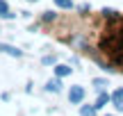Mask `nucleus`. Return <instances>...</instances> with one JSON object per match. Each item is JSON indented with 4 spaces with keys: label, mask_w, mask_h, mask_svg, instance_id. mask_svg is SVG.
<instances>
[{
    "label": "nucleus",
    "mask_w": 123,
    "mask_h": 116,
    "mask_svg": "<svg viewBox=\"0 0 123 116\" xmlns=\"http://www.w3.org/2000/svg\"><path fill=\"white\" fill-rule=\"evenodd\" d=\"M0 18H14V14L9 12V5L5 0H0Z\"/></svg>",
    "instance_id": "obj_4"
},
{
    "label": "nucleus",
    "mask_w": 123,
    "mask_h": 116,
    "mask_svg": "<svg viewBox=\"0 0 123 116\" xmlns=\"http://www.w3.org/2000/svg\"><path fill=\"white\" fill-rule=\"evenodd\" d=\"M55 62V57H53V55H48V57H43V64H53Z\"/></svg>",
    "instance_id": "obj_13"
},
{
    "label": "nucleus",
    "mask_w": 123,
    "mask_h": 116,
    "mask_svg": "<svg viewBox=\"0 0 123 116\" xmlns=\"http://www.w3.org/2000/svg\"><path fill=\"white\" fill-rule=\"evenodd\" d=\"M68 100H71L73 105H80V103L84 100V89H82V87H78V84L71 87V91H68Z\"/></svg>",
    "instance_id": "obj_1"
},
{
    "label": "nucleus",
    "mask_w": 123,
    "mask_h": 116,
    "mask_svg": "<svg viewBox=\"0 0 123 116\" xmlns=\"http://www.w3.org/2000/svg\"><path fill=\"white\" fill-rule=\"evenodd\" d=\"M112 100H114V107H116V112H123V96H121V91H116V93L112 96Z\"/></svg>",
    "instance_id": "obj_7"
},
{
    "label": "nucleus",
    "mask_w": 123,
    "mask_h": 116,
    "mask_svg": "<svg viewBox=\"0 0 123 116\" xmlns=\"http://www.w3.org/2000/svg\"><path fill=\"white\" fill-rule=\"evenodd\" d=\"M55 5L62 7V9H73V2L71 0H55Z\"/></svg>",
    "instance_id": "obj_9"
},
{
    "label": "nucleus",
    "mask_w": 123,
    "mask_h": 116,
    "mask_svg": "<svg viewBox=\"0 0 123 116\" xmlns=\"http://www.w3.org/2000/svg\"><path fill=\"white\" fill-rule=\"evenodd\" d=\"M43 21H55V14L53 12H46L43 14Z\"/></svg>",
    "instance_id": "obj_11"
},
{
    "label": "nucleus",
    "mask_w": 123,
    "mask_h": 116,
    "mask_svg": "<svg viewBox=\"0 0 123 116\" xmlns=\"http://www.w3.org/2000/svg\"><path fill=\"white\" fill-rule=\"evenodd\" d=\"M119 91H121V96H123V89H119Z\"/></svg>",
    "instance_id": "obj_15"
},
{
    "label": "nucleus",
    "mask_w": 123,
    "mask_h": 116,
    "mask_svg": "<svg viewBox=\"0 0 123 116\" xmlns=\"http://www.w3.org/2000/svg\"><path fill=\"white\" fill-rule=\"evenodd\" d=\"M80 114L82 116H96V107H89V105H84V107H80Z\"/></svg>",
    "instance_id": "obj_8"
},
{
    "label": "nucleus",
    "mask_w": 123,
    "mask_h": 116,
    "mask_svg": "<svg viewBox=\"0 0 123 116\" xmlns=\"http://www.w3.org/2000/svg\"><path fill=\"white\" fill-rule=\"evenodd\" d=\"M103 14H105V16H110V18H114V16H116V12H114V9H107V7L103 9Z\"/></svg>",
    "instance_id": "obj_10"
},
{
    "label": "nucleus",
    "mask_w": 123,
    "mask_h": 116,
    "mask_svg": "<svg viewBox=\"0 0 123 116\" xmlns=\"http://www.w3.org/2000/svg\"><path fill=\"white\" fill-rule=\"evenodd\" d=\"M27 2H37V0H27Z\"/></svg>",
    "instance_id": "obj_14"
},
{
    "label": "nucleus",
    "mask_w": 123,
    "mask_h": 116,
    "mask_svg": "<svg viewBox=\"0 0 123 116\" xmlns=\"http://www.w3.org/2000/svg\"><path fill=\"white\" fill-rule=\"evenodd\" d=\"M110 100H112V96H107V93H100V96H98V100H96V105H93V107H96V109H100V107H105V105L110 103Z\"/></svg>",
    "instance_id": "obj_5"
},
{
    "label": "nucleus",
    "mask_w": 123,
    "mask_h": 116,
    "mask_svg": "<svg viewBox=\"0 0 123 116\" xmlns=\"http://www.w3.org/2000/svg\"><path fill=\"white\" fill-rule=\"evenodd\" d=\"M71 71H73V68L66 66V64H57V66H55V75H57V77H66V75H71Z\"/></svg>",
    "instance_id": "obj_2"
},
{
    "label": "nucleus",
    "mask_w": 123,
    "mask_h": 116,
    "mask_svg": "<svg viewBox=\"0 0 123 116\" xmlns=\"http://www.w3.org/2000/svg\"><path fill=\"white\" fill-rule=\"evenodd\" d=\"M93 84H96V87H105L107 82H105V80H98V77H96V80H93Z\"/></svg>",
    "instance_id": "obj_12"
},
{
    "label": "nucleus",
    "mask_w": 123,
    "mask_h": 116,
    "mask_svg": "<svg viewBox=\"0 0 123 116\" xmlns=\"http://www.w3.org/2000/svg\"><path fill=\"white\" fill-rule=\"evenodd\" d=\"M0 50H2V52H7V55H12V57H21V50L18 48H14V46H7V43H0Z\"/></svg>",
    "instance_id": "obj_3"
},
{
    "label": "nucleus",
    "mask_w": 123,
    "mask_h": 116,
    "mask_svg": "<svg viewBox=\"0 0 123 116\" xmlns=\"http://www.w3.org/2000/svg\"><path fill=\"white\" fill-rule=\"evenodd\" d=\"M59 89H62V82L59 80H50L48 84H46V91H50V93H57Z\"/></svg>",
    "instance_id": "obj_6"
}]
</instances>
